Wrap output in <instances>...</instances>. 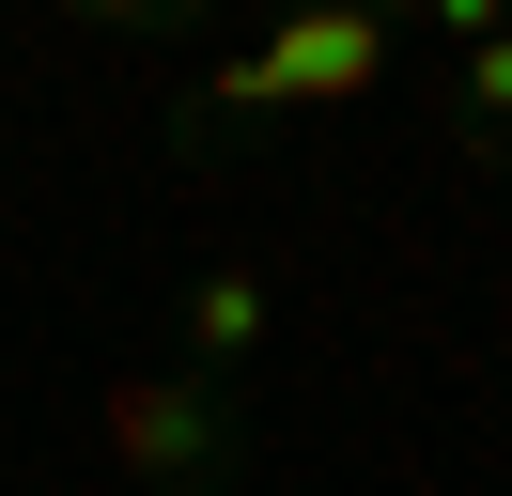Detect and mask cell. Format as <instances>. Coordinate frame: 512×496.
I'll return each mask as SVG.
<instances>
[{"label": "cell", "mask_w": 512, "mask_h": 496, "mask_svg": "<svg viewBox=\"0 0 512 496\" xmlns=\"http://www.w3.org/2000/svg\"><path fill=\"white\" fill-rule=\"evenodd\" d=\"M94 450L125 465V496H249V403L202 372H94Z\"/></svg>", "instance_id": "cell-1"}, {"label": "cell", "mask_w": 512, "mask_h": 496, "mask_svg": "<svg viewBox=\"0 0 512 496\" xmlns=\"http://www.w3.org/2000/svg\"><path fill=\"white\" fill-rule=\"evenodd\" d=\"M435 47H450V155L466 171H512V16L497 0H435Z\"/></svg>", "instance_id": "cell-2"}, {"label": "cell", "mask_w": 512, "mask_h": 496, "mask_svg": "<svg viewBox=\"0 0 512 496\" xmlns=\"http://www.w3.org/2000/svg\"><path fill=\"white\" fill-rule=\"evenodd\" d=\"M264 341H280V279H264V264H202V279H187V310H171V372L249 388Z\"/></svg>", "instance_id": "cell-3"}, {"label": "cell", "mask_w": 512, "mask_h": 496, "mask_svg": "<svg viewBox=\"0 0 512 496\" xmlns=\"http://www.w3.org/2000/svg\"><path fill=\"white\" fill-rule=\"evenodd\" d=\"M264 78H280V109H357V93L388 78V16L311 0V16H280V31H264Z\"/></svg>", "instance_id": "cell-4"}, {"label": "cell", "mask_w": 512, "mask_h": 496, "mask_svg": "<svg viewBox=\"0 0 512 496\" xmlns=\"http://www.w3.org/2000/svg\"><path fill=\"white\" fill-rule=\"evenodd\" d=\"M156 124H171V155H187V171H218V155H249L264 124H295V109H280V78H264V47H218Z\"/></svg>", "instance_id": "cell-5"}]
</instances>
